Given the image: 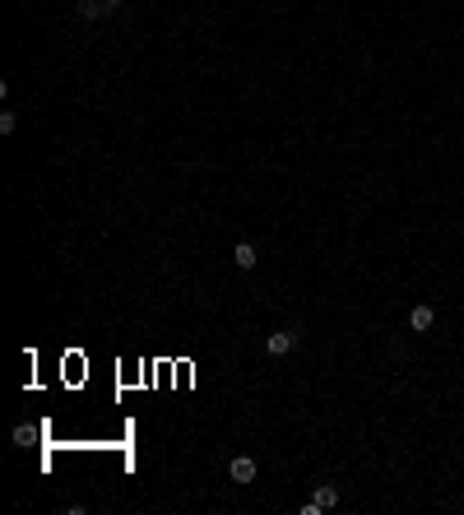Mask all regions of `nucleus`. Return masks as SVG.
<instances>
[{"label":"nucleus","mask_w":464,"mask_h":515,"mask_svg":"<svg viewBox=\"0 0 464 515\" xmlns=\"http://www.w3.org/2000/svg\"><path fill=\"white\" fill-rule=\"evenodd\" d=\"M297 339H302L297 329H274V334L265 339V348H269L274 358H283V353H293V348H297Z\"/></svg>","instance_id":"f257e3e1"},{"label":"nucleus","mask_w":464,"mask_h":515,"mask_svg":"<svg viewBox=\"0 0 464 515\" xmlns=\"http://www.w3.org/2000/svg\"><path fill=\"white\" fill-rule=\"evenodd\" d=\"M228 473H232V483H256V473H260V469H256L251 455H237V460L228 464Z\"/></svg>","instance_id":"f03ea898"},{"label":"nucleus","mask_w":464,"mask_h":515,"mask_svg":"<svg viewBox=\"0 0 464 515\" xmlns=\"http://www.w3.org/2000/svg\"><path fill=\"white\" fill-rule=\"evenodd\" d=\"M256 260H260V251L251 246V242H237V246H232V265L237 269H256Z\"/></svg>","instance_id":"7ed1b4c3"},{"label":"nucleus","mask_w":464,"mask_h":515,"mask_svg":"<svg viewBox=\"0 0 464 515\" xmlns=\"http://www.w3.org/2000/svg\"><path fill=\"white\" fill-rule=\"evenodd\" d=\"M432 325H436L432 307H413V311H409V329H413V334H422V329H432Z\"/></svg>","instance_id":"20e7f679"},{"label":"nucleus","mask_w":464,"mask_h":515,"mask_svg":"<svg viewBox=\"0 0 464 515\" xmlns=\"http://www.w3.org/2000/svg\"><path fill=\"white\" fill-rule=\"evenodd\" d=\"M311 501H316L321 511H334V506H339V487H334V483H321V487H316V497H311Z\"/></svg>","instance_id":"39448f33"},{"label":"nucleus","mask_w":464,"mask_h":515,"mask_svg":"<svg viewBox=\"0 0 464 515\" xmlns=\"http://www.w3.org/2000/svg\"><path fill=\"white\" fill-rule=\"evenodd\" d=\"M102 15V0H79V19H98Z\"/></svg>","instance_id":"423d86ee"},{"label":"nucleus","mask_w":464,"mask_h":515,"mask_svg":"<svg viewBox=\"0 0 464 515\" xmlns=\"http://www.w3.org/2000/svg\"><path fill=\"white\" fill-rule=\"evenodd\" d=\"M15 125H19L15 111H0V135H15Z\"/></svg>","instance_id":"0eeeda50"},{"label":"nucleus","mask_w":464,"mask_h":515,"mask_svg":"<svg viewBox=\"0 0 464 515\" xmlns=\"http://www.w3.org/2000/svg\"><path fill=\"white\" fill-rule=\"evenodd\" d=\"M121 5H125V0H102V15H116Z\"/></svg>","instance_id":"6e6552de"}]
</instances>
